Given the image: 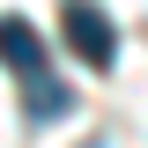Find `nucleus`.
<instances>
[{"instance_id": "2", "label": "nucleus", "mask_w": 148, "mask_h": 148, "mask_svg": "<svg viewBox=\"0 0 148 148\" xmlns=\"http://www.w3.org/2000/svg\"><path fill=\"white\" fill-rule=\"evenodd\" d=\"M0 67H15V74H45V37H37L22 15H0Z\"/></svg>"}, {"instance_id": "1", "label": "nucleus", "mask_w": 148, "mask_h": 148, "mask_svg": "<svg viewBox=\"0 0 148 148\" xmlns=\"http://www.w3.org/2000/svg\"><path fill=\"white\" fill-rule=\"evenodd\" d=\"M59 30H67L74 59H89V67H111V59H119V30H111V15L96 0H67V8H59Z\"/></svg>"}, {"instance_id": "3", "label": "nucleus", "mask_w": 148, "mask_h": 148, "mask_svg": "<svg viewBox=\"0 0 148 148\" xmlns=\"http://www.w3.org/2000/svg\"><path fill=\"white\" fill-rule=\"evenodd\" d=\"M22 111H30L37 126H45V119H67V111H74V89L52 82V74H22Z\"/></svg>"}]
</instances>
